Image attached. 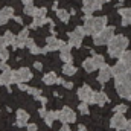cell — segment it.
<instances>
[{
    "label": "cell",
    "instance_id": "6da1fadb",
    "mask_svg": "<svg viewBox=\"0 0 131 131\" xmlns=\"http://www.w3.org/2000/svg\"><path fill=\"white\" fill-rule=\"evenodd\" d=\"M128 38L125 35H114L108 43V53L111 58H121V55L128 47Z\"/></svg>",
    "mask_w": 131,
    "mask_h": 131
},
{
    "label": "cell",
    "instance_id": "7a4b0ae2",
    "mask_svg": "<svg viewBox=\"0 0 131 131\" xmlns=\"http://www.w3.org/2000/svg\"><path fill=\"white\" fill-rule=\"evenodd\" d=\"M107 26V17H92V15H85L84 17V32L85 35H95L101 32L104 28Z\"/></svg>",
    "mask_w": 131,
    "mask_h": 131
},
{
    "label": "cell",
    "instance_id": "3957f363",
    "mask_svg": "<svg viewBox=\"0 0 131 131\" xmlns=\"http://www.w3.org/2000/svg\"><path fill=\"white\" fill-rule=\"evenodd\" d=\"M93 37V44L96 46H104V44H108L110 40L114 37V28L113 26H105L101 32L92 35Z\"/></svg>",
    "mask_w": 131,
    "mask_h": 131
},
{
    "label": "cell",
    "instance_id": "277c9868",
    "mask_svg": "<svg viewBox=\"0 0 131 131\" xmlns=\"http://www.w3.org/2000/svg\"><path fill=\"white\" fill-rule=\"evenodd\" d=\"M84 37H85L84 28L82 26H78V28H75V31L69 32V44L72 47H81Z\"/></svg>",
    "mask_w": 131,
    "mask_h": 131
},
{
    "label": "cell",
    "instance_id": "5b68a950",
    "mask_svg": "<svg viewBox=\"0 0 131 131\" xmlns=\"http://www.w3.org/2000/svg\"><path fill=\"white\" fill-rule=\"evenodd\" d=\"M34 76L31 70L28 67H20L18 70H14V84H20V82H28L31 81Z\"/></svg>",
    "mask_w": 131,
    "mask_h": 131
},
{
    "label": "cell",
    "instance_id": "8992f818",
    "mask_svg": "<svg viewBox=\"0 0 131 131\" xmlns=\"http://www.w3.org/2000/svg\"><path fill=\"white\" fill-rule=\"evenodd\" d=\"M127 119H125V116L122 114V113H114V116L111 117V121H110V127L111 128H114L116 131H122L127 128Z\"/></svg>",
    "mask_w": 131,
    "mask_h": 131
},
{
    "label": "cell",
    "instance_id": "52a82bcc",
    "mask_svg": "<svg viewBox=\"0 0 131 131\" xmlns=\"http://www.w3.org/2000/svg\"><path fill=\"white\" fill-rule=\"evenodd\" d=\"M102 8V3L99 0H82V12L85 15H92L95 11Z\"/></svg>",
    "mask_w": 131,
    "mask_h": 131
},
{
    "label": "cell",
    "instance_id": "ba28073f",
    "mask_svg": "<svg viewBox=\"0 0 131 131\" xmlns=\"http://www.w3.org/2000/svg\"><path fill=\"white\" fill-rule=\"evenodd\" d=\"M60 121L63 124H73L76 121V114L70 107H63L60 110Z\"/></svg>",
    "mask_w": 131,
    "mask_h": 131
},
{
    "label": "cell",
    "instance_id": "9c48e42d",
    "mask_svg": "<svg viewBox=\"0 0 131 131\" xmlns=\"http://www.w3.org/2000/svg\"><path fill=\"white\" fill-rule=\"evenodd\" d=\"M93 95H95V92H93L92 87L87 85V84H84V85L79 87V90H78V98L81 99V101H84V102H89V104H92Z\"/></svg>",
    "mask_w": 131,
    "mask_h": 131
},
{
    "label": "cell",
    "instance_id": "30bf717a",
    "mask_svg": "<svg viewBox=\"0 0 131 131\" xmlns=\"http://www.w3.org/2000/svg\"><path fill=\"white\" fill-rule=\"evenodd\" d=\"M64 46V41L57 38L55 35H50L46 38V47L49 49V52H53V50H60L61 47Z\"/></svg>",
    "mask_w": 131,
    "mask_h": 131
},
{
    "label": "cell",
    "instance_id": "8fae6325",
    "mask_svg": "<svg viewBox=\"0 0 131 131\" xmlns=\"http://www.w3.org/2000/svg\"><path fill=\"white\" fill-rule=\"evenodd\" d=\"M29 38V29L28 28H23L18 35L15 37V43H14V49H21V47H25L26 46V40Z\"/></svg>",
    "mask_w": 131,
    "mask_h": 131
},
{
    "label": "cell",
    "instance_id": "7c38bea8",
    "mask_svg": "<svg viewBox=\"0 0 131 131\" xmlns=\"http://www.w3.org/2000/svg\"><path fill=\"white\" fill-rule=\"evenodd\" d=\"M111 78H113V70H111V67H110V66H107V64H104L101 69H99L98 82L105 84V82H108Z\"/></svg>",
    "mask_w": 131,
    "mask_h": 131
},
{
    "label": "cell",
    "instance_id": "4fadbf2b",
    "mask_svg": "<svg viewBox=\"0 0 131 131\" xmlns=\"http://www.w3.org/2000/svg\"><path fill=\"white\" fill-rule=\"evenodd\" d=\"M14 8L12 6H3L0 9V26H5L12 17H14Z\"/></svg>",
    "mask_w": 131,
    "mask_h": 131
},
{
    "label": "cell",
    "instance_id": "5bb4252c",
    "mask_svg": "<svg viewBox=\"0 0 131 131\" xmlns=\"http://www.w3.org/2000/svg\"><path fill=\"white\" fill-rule=\"evenodd\" d=\"M29 113L26 110H17V114H15V125L17 127H26L28 122H29Z\"/></svg>",
    "mask_w": 131,
    "mask_h": 131
},
{
    "label": "cell",
    "instance_id": "9a60e30c",
    "mask_svg": "<svg viewBox=\"0 0 131 131\" xmlns=\"http://www.w3.org/2000/svg\"><path fill=\"white\" fill-rule=\"evenodd\" d=\"M14 84V70L11 69H6L0 73V85H11Z\"/></svg>",
    "mask_w": 131,
    "mask_h": 131
},
{
    "label": "cell",
    "instance_id": "2e32d148",
    "mask_svg": "<svg viewBox=\"0 0 131 131\" xmlns=\"http://www.w3.org/2000/svg\"><path fill=\"white\" fill-rule=\"evenodd\" d=\"M116 92L121 98L131 99V85L124 84V82H116Z\"/></svg>",
    "mask_w": 131,
    "mask_h": 131
},
{
    "label": "cell",
    "instance_id": "e0dca14e",
    "mask_svg": "<svg viewBox=\"0 0 131 131\" xmlns=\"http://www.w3.org/2000/svg\"><path fill=\"white\" fill-rule=\"evenodd\" d=\"M72 46L70 44H64L61 49H60V60L64 61V63H72Z\"/></svg>",
    "mask_w": 131,
    "mask_h": 131
},
{
    "label": "cell",
    "instance_id": "ac0fdd59",
    "mask_svg": "<svg viewBox=\"0 0 131 131\" xmlns=\"http://www.w3.org/2000/svg\"><path fill=\"white\" fill-rule=\"evenodd\" d=\"M108 102V96L104 93V92H95V95H93V101H92V104H96V105H105Z\"/></svg>",
    "mask_w": 131,
    "mask_h": 131
},
{
    "label": "cell",
    "instance_id": "d6986e66",
    "mask_svg": "<svg viewBox=\"0 0 131 131\" xmlns=\"http://www.w3.org/2000/svg\"><path fill=\"white\" fill-rule=\"evenodd\" d=\"M111 70H113V76H119V75H122V73H125L128 70V66L121 60V61H117L116 64L111 67Z\"/></svg>",
    "mask_w": 131,
    "mask_h": 131
},
{
    "label": "cell",
    "instance_id": "ffe728a7",
    "mask_svg": "<svg viewBox=\"0 0 131 131\" xmlns=\"http://www.w3.org/2000/svg\"><path fill=\"white\" fill-rule=\"evenodd\" d=\"M119 14L122 15V25L124 26L131 25V8H122V9H119Z\"/></svg>",
    "mask_w": 131,
    "mask_h": 131
},
{
    "label": "cell",
    "instance_id": "44dd1931",
    "mask_svg": "<svg viewBox=\"0 0 131 131\" xmlns=\"http://www.w3.org/2000/svg\"><path fill=\"white\" fill-rule=\"evenodd\" d=\"M43 119H44V122H46L47 127H52V124H53L57 119H60V111H47Z\"/></svg>",
    "mask_w": 131,
    "mask_h": 131
},
{
    "label": "cell",
    "instance_id": "7402d4cb",
    "mask_svg": "<svg viewBox=\"0 0 131 131\" xmlns=\"http://www.w3.org/2000/svg\"><path fill=\"white\" fill-rule=\"evenodd\" d=\"M32 18L34 20H32V23H31V28H40V26H43L46 23H52V20L47 18V17H38V15H35Z\"/></svg>",
    "mask_w": 131,
    "mask_h": 131
},
{
    "label": "cell",
    "instance_id": "603a6c76",
    "mask_svg": "<svg viewBox=\"0 0 131 131\" xmlns=\"http://www.w3.org/2000/svg\"><path fill=\"white\" fill-rule=\"evenodd\" d=\"M116 82H124V84L131 85V70H130V69H128L125 73H122V75L116 76Z\"/></svg>",
    "mask_w": 131,
    "mask_h": 131
},
{
    "label": "cell",
    "instance_id": "cb8c5ba5",
    "mask_svg": "<svg viewBox=\"0 0 131 131\" xmlns=\"http://www.w3.org/2000/svg\"><path fill=\"white\" fill-rule=\"evenodd\" d=\"M57 78H58V76H57L53 72H49V73H46V75L43 76L41 81H43L46 85H52V84H57Z\"/></svg>",
    "mask_w": 131,
    "mask_h": 131
},
{
    "label": "cell",
    "instance_id": "d4e9b609",
    "mask_svg": "<svg viewBox=\"0 0 131 131\" xmlns=\"http://www.w3.org/2000/svg\"><path fill=\"white\" fill-rule=\"evenodd\" d=\"M63 73L67 76H73L76 73V67L73 66V63H64L63 66Z\"/></svg>",
    "mask_w": 131,
    "mask_h": 131
},
{
    "label": "cell",
    "instance_id": "484cf974",
    "mask_svg": "<svg viewBox=\"0 0 131 131\" xmlns=\"http://www.w3.org/2000/svg\"><path fill=\"white\" fill-rule=\"evenodd\" d=\"M57 17H58L60 21L69 23V20H70V12H67L66 9H57Z\"/></svg>",
    "mask_w": 131,
    "mask_h": 131
},
{
    "label": "cell",
    "instance_id": "4316f807",
    "mask_svg": "<svg viewBox=\"0 0 131 131\" xmlns=\"http://www.w3.org/2000/svg\"><path fill=\"white\" fill-rule=\"evenodd\" d=\"M82 67H84V70H85V72H89V73H92V72H95V70H96V67H95V64H93V60H92V58L84 60Z\"/></svg>",
    "mask_w": 131,
    "mask_h": 131
},
{
    "label": "cell",
    "instance_id": "83f0119b",
    "mask_svg": "<svg viewBox=\"0 0 131 131\" xmlns=\"http://www.w3.org/2000/svg\"><path fill=\"white\" fill-rule=\"evenodd\" d=\"M35 11H37V8H35V5H32V2H31V3H25L23 12H25L26 15H29V17H34Z\"/></svg>",
    "mask_w": 131,
    "mask_h": 131
},
{
    "label": "cell",
    "instance_id": "f1b7e54d",
    "mask_svg": "<svg viewBox=\"0 0 131 131\" xmlns=\"http://www.w3.org/2000/svg\"><path fill=\"white\" fill-rule=\"evenodd\" d=\"M92 60H93V64H95L96 69H101L102 66L105 64V58H104L102 55H93V57H92Z\"/></svg>",
    "mask_w": 131,
    "mask_h": 131
},
{
    "label": "cell",
    "instance_id": "f546056e",
    "mask_svg": "<svg viewBox=\"0 0 131 131\" xmlns=\"http://www.w3.org/2000/svg\"><path fill=\"white\" fill-rule=\"evenodd\" d=\"M78 110H79V113H81L82 116H87V114L90 113V110H89V102L81 101V104L78 105Z\"/></svg>",
    "mask_w": 131,
    "mask_h": 131
},
{
    "label": "cell",
    "instance_id": "4dcf8cb0",
    "mask_svg": "<svg viewBox=\"0 0 131 131\" xmlns=\"http://www.w3.org/2000/svg\"><path fill=\"white\" fill-rule=\"evenodd\" d=\"M3 37H5V40H6L8 46H9V44H11V46H14V43H15V35H14L12 31H6Z\"/></svg>",
    "mask_w": 131,
    "mask_h": 131
},
{
    "label": "cell",
    "instance_id": "1f68e13d",
    "mask_svg": "<svg viewBox=\"0 0 131 131\" xmlns=\"http://www.w3.org/2000/svg\"><path fill=\"white\" fill-rule=\"evenodd\" d=\"M121 60L128 66V67H130V66H131V50H125V52L121 55Z\"/></svg>",
    "mask_w": 131,
    "mask_h": 131
},
{
    "label": "cell",
    "instance_id": "d6a6232c",
    "mask_svg": "<svg viewBox=\"0 0 131 131\" xmlns=\"http://www.w3.org/2000/svg\"><path fill=\"white\" fill-rule=\"evenodd\" d=\"M41 92H43V90H41V89H38V87H29V89H28V93H29V95H32L35 99L41 95Z\"/></svg>",
    "mask_w": 131,
    "mask_h": 131
},
{
    "label": "cell",
    "instance_id": "836d02e7",
    "mask_svg": "<svg viewBox=\"0 0 131 131\" xmlns=\"http://www.w3.org/2000/svg\"><path fill=\"white\" fill-rule=\"evenodd\" d=\"M127 110H128V108H127V105H124V104H119V105L114 107V113H122V114H124V113H127Z\"/></svg>",
    "mask_w": 131,
    "mask_h": 131
},
{
    "label": "cell",
    "instance_id": "e575fe53",
    "mask_svg": "<svg viewBox=\"0 0 131 131\" xmlns=\"http://www.w3.org/2000/svg\"><path fill=\"white\" fill-rule=\"evenodd\" d=\"M9 60V52L8 49H2L0 50V61H8Z\"/></svg>",
    "mask_w": 131,
    "mask_h": 131
},
{
    "label": "cell",
    "instance_id": "d590c367",
    "mask_svg": "<svg viewBox=\"0 0 131 131\" xmlns=\"http://www.w3.org/2000/svg\"><path fill=\"white\" fill-rule=\"evenodd\" d=\"M12 18H14V21H15L17 25H23V23H25V18H21L20 15H14Z\"/></svg>",
    "mask_w": 131,
    "mask_h": 131
},
{
    "label": "cell",
    "instance_id": "8d00e7d4",
    "mask_svg": "<svg viewBox=\"0 0 131 131\" xmlns=\"http://www.w3.org/2000/svg\"><path fill=\"white\" fill-rule=\"evenodd\" d=\"M6 46H8V43H6L5 37H0V50L2 49H6Z\"/></svg>",
    "mask_w": 131,
    "mask_h": 131
},
{
    "label": "cell",
    "instance_id": "74e56055",
    "mask_svg": "<svg viewBox=\"0 0 131 131\" xmlns=\"http://www.w3.org/2000/svg\"><path fill=\"white\" fill-rule=\"evenodd\" d=\"M28 131H38V125L37 124H29L28 125Z\"/></svg>",
    "mask_w": 131,
    "mask_h": 131
},
{
    "label": "cell",
    "instance_id": "f35d334b",
    "mask_svg": "<svg viewBox=\"0 0 131 131\" xmlns=\"http://www.w3.org/2000/svg\"><path fill=\"white\" fill-rule=\"evenodd\" d=\"M63 85H64V89H67V90L73 89V82H67V81H64V82H63Z\"/></svg>",
    "mask_w": 131,
    "mask_h": 131
},
{
    "label": "cell",
    "instance_id": "ab89813d",
    "mask_svg": "<svg viewBox=\"0 0 131 131\" xmlns=\"http://www.w3.org/2000/svg\"><path fill=\"white\" fill-rule=\"evenodd\" d=\"M34 67H35L37 70H41V69H43V63H40V61H35V63H34Z\"/></svg>",
    "mask_w": 131,
    "mask_h": 131
},
{
    "label": "cell",
    "instance_id": "60d3db41",
    "mask_svg": "<svg viewBox=\"0 0 131 131\" xmlns=\"http://www.w3.org/2000/svg\"><path fill=\"white\" fill-rule=\"evenodd\" d=\"M6 69H9L8 64H6V61H0V70H6Z\"/></svg>",
    "mask_w": 131,
    "mask_h": 131
},
{
    "label": "cell",
    "instance_id": "b9f144b4",
    "mask_svg": "<svg viewBox=\"0 0 131 131\" xmlns=\"http://www.w3.org/2000/svg\"><path fill=\"white\" fill-rule=\"evenodd\" d=\"M60 131H72L70 130V127H69V124H64L61 128H60Z\"/></svg>",
    "mask_w": 131,
    "mask_h": 131
},
{
    "label": "cell",
    "instance_id": "7bdbcfd3",
    "mask_svg": "<svg viewBox=\"0 0 131 131\" xmlns=\"http://www.w3.org/2000/svg\"><path fill=\"white\" fill-rule=\"evenodd\" d=\"M78 131H87L85 125H79V127H78Z\"/></svg>",
    "mask_w": 131,
    "mask_h": 131
},
{
    "label": "cell",
    "instance_id": "ee69618b",
    "mask_svg": "<svg viewBox=\"0 0 131 131\" xmlns=\"http://www.w3.org/2000/svg\"><path fill=\"white\" fill-rule=\"evenodd\" d=\"M127 131H131V121H128L127 122V128H125Z\"/></svg>",
    "mask_w": 131,
    "mask_h": 131
},
{
    "label": "cell",
    "instance_id": "f6af8a7d",
    "mask_svg": "<svg viewBox=\"0 0 131 131\" xmlns=\"http://www.w3.org/2000/svg\"><path fill=\"white\" fill-rule=\"evenodd\" d=\"M20 2H23V3H31L32 0H20Z\"/></svg>",
    "mask_w": 131,
    "mask_h": 131
},
{
    "label": "cell",
    "instance_id": "bcb514c9",
    "mask_svg": "<svg viewBox=\"0 0 131 131\" xmlns=\"http://www.w3.org/2000/svg\"><path fill=\"white\" fill-rule=\"evenodd\" d=\"M101 3H107V2H110V0H99Z\"/></svg>",
    "mask_w": 131,
    "mask_h": 131
},
{
    "label": "cell",
    "instance_id": "7dc6e473",
    "mask_svg": "<svg viewBox=\"0 0 131 131\" xmlns=\"http://www.w3.org/2000/svg\"><path fill=\"white\" fill-rule=\"evenodd\" d=\"M128 69H130V70H131V66H130V67H128Z\"/></svg>",
    "mask_w": 131,
    "mask_h": 131
}]
</instances>
